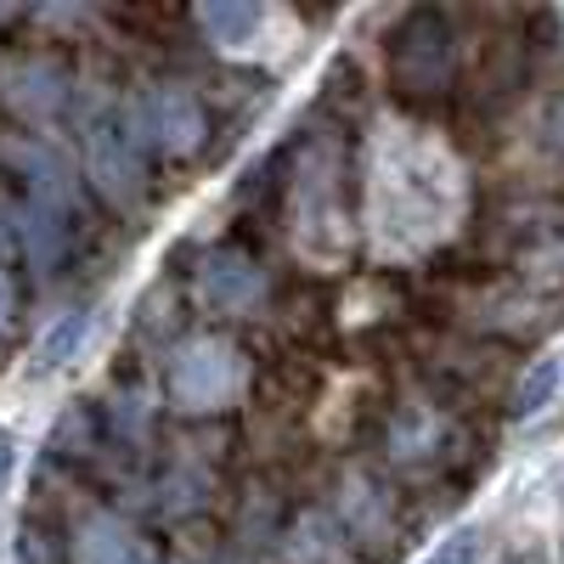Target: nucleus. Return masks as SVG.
I'll return each mask as SVG.
<instances>
[{"label":"nucleus","mask_w":564,"mask_h":564,"mask_svg":"<svg viewBox=\"0 0 564 564\" xmlns=\"http://www.w3.org/2000/svg\"><path fill=\"white\" fill-rule=\"evenodd\" d=\"M7 102L23 113V119H52L63 102H68V74L52 63V57H29V63H12L7 68Z\"/></svg>","instance_id":"7"},{"label":"nucleus","mask_w":564,"mask_h":564,"mask_svg":"<svg viewBox=\"0 0 564 564\" xmlns=\"http://www.w3.org/2000/svg\"><path fill=\"white\" fill-rule=\"evenodd\" d=\"M97 327V311H74L52 339H45V350H40V372H57L63 361H74V350L85 345V334Z\"/></svg>","instance_id":"11"},{"label":"nucleus","mask_w":564,"mask_h":564,"mask_svg":"<svg viewBox=\"0 0 564 564\" xmlns=\"http://www.w3.org/2000/svg\"><path fill=\"white\" fill-rule=\"evenodd\" d=\"M79 148H85V175L97 181V193L108 204H135L148 186V148L130 124V108H97L79 124Z\"/></svg>","instance_id":"1"},{"label":"nucleus","mask_w":564,"mask_h":564,"mask_svg":"<svg viewBox=\"0 0 564 564\" xmlns=\"http://www.w3.org/2000/svg\"><path fill=\"white\" fill-rule=\"evenodd\" d=\"M12 18H18V7H0V29H7Z\"/></svg>","instance_id":"18"},{"label":"nucleus","mask_w":564,"mask_h":564,"mask_svg":"<svg viewBox=\"0 0 564 564\" xmlns=\"http://www.w3.org/2000/svg\"><path fill=\"white\" fill-rule=\"evenodd\" d=\"M7 170L18 175V209H40L74 231H85V186L79 175L40 141H7Z\"/></svg>","instance_id":"3"},{"label":"nucleus","mask_w":564,"mask_h":564,"mask_svg":"<svg viewBox=\"0 0 564 564\" xmlns=\"http://www.w3.org/2000/svg\"><path fill=\"white\" fill-rule=\"evenodd\" d=\"M79 564H153V553L135 542V531L130 525H119V520H90L85 531H79Z\"/></svg>","instance_id":"8"},{"label":"nucleus","mask_w":564,"mask_h":564,"mask_svg":"<svg viewBox=\"0 0 564 564\" xmlns=\"http://www.w3.org/2000/svg\"><path fill=\"white\" fill-rule=\"evenodd\" d=\"M193 18H198V29H204L215 45H243V40L265 23V12L249 7V0H215V7H198Z\"/></svg>","instance_id":"9"},{"label":"nucleus","mask_w":564,"mask_h":564,"mask_svg":"<svg viewBox=\"0 0 564 564\" xmlns=\"http://www.w3.org/2000/svg\"><path fill=\"white\" fill-rule=\"evenodd\" d=\"M502 564H547V558H542V553H508Z\"/></svg>","instance_id":"17"},{"label":"nucleus","mask_w":564,"mask_h":564,"mask_svg":"<svg viewBox=\"0 0 564 564\" xmlns=\"http://www.w3.org/2000/svg\"><path fill=\"white\" fill-rule=\"evenodd\" d=\"M12 564H68V547L52 525H40V520H23L18 542H12Z\"/></svg>","instance_id":"10"},{"label":"nucleus","mask_w":564,"mask_h":564,"mask_svg":"<svg viewBox=\"0 0 564 564\" xmlns=\"http://www.w3.org/2000/svg\"><path fill=\"white\" fill-rule=\"evenodd\" d=\"M558 356H542L531 372H525V379H520V390H513V412H520V417H531L536 406H547L553 401V390H558Z\"/></svg>","instance_id":"12"},{"label":"nucleus","mask_w":564,"mask_h":564,"mask_svg":"<svg viewBox=\"0 0 564 564\" xmlns=\"http://www.w3.org/2000/svg\"><path fill=\"white\" fill-rule=\"evenodd\" d=\"M547 148L564 153V97H553V108H547Z\"/></svg>","instance_id":"15"},{"label":"nucleus","mask_w":564,"mask_h":564,"mask_svg":"<svg viewBox=\"0 0 564 564\" xmlns=\"http://www.w3.org/2000/svg\"><path fill=\"white\" fill-rule=\"evenodd\" d=\"M7 468H12V435L0 430V480H7Z\"/></svg>","instance_id":"16"},{"label":"nucleus","mask_w":564,"mask_h":564,"mask_svg":"<svg viewBox=\"0 0 564 564\" xmlns=\"http://www.w3.org/2000/svg\"><path fill=\"white\" fill-rule=\"evenodd\" d=\"M475 558H480V536H475V531H457V536H446L423 564H475Z\"/></svg>","instance_id":"14"},{"label":"nucleus","mask_w":564,"mask_h":564,"mask_svg":"<svg viewBox=\"0 0 564 564\" xmlns=\"http://www.w3.org/2000/svg\"><path fill=\"white\" fill-rule=\"evenodd\" d=\"M198 289H204V300L215 305V311H249L260 294H265V271L243 254V249H215V254H204V265H198Z\"/></svg>","instance_id":"6"},{"label":"nucleus","mask_w":564,"mask_h":564,"mask_svg":"<svg viewBox=\"0 0 564 564\" xmlns=\"http://www.w3.org/2000/svg\"><path fill=\"white\" fill-rule=\"evenodd\" d=\"M130 124L141 135V148H153L164 159H193L204 148V135H209V113H204V102L186 85L141 90L135 108H130Z\"/></svg>","instance_id":"4"},{"label":"nucleus","mask_w":564,"mask_h":564,"mask_svg":"<svg viewBox=\"0 0 564 564\" xmlns=\"http://www.w3.org/2000/svg\"><path fill=\"white\" fill-rule=\"evenodd\" d=\"M390 74L406 97H441L457 79V29L435 7H412L390 40Z\"/></svg>","instance_id":"2"},{"label":"nucleus","mask_w":564,"mask_h":564,"mask_svg":"<svg viewBox=\"0 0 564 564\" xmlns=\"http://www.w3.org/2000/svg\"><path fill=\"white\" fill-rule=\"evenodd\" d=\"M18 327V282H12V260H7V243H0V345L12 339Z\"/></svg>","instance_id":"13"},{"label":"nucleus","mask_w":564,"mask_h":564,"mask_svg":"<svg viewBox=\"0 0 564 564\" xmlns=\"http://www.w3.org/2000/svg\"><path fill=\"white\" fill-rule=\"evenodd\" d=\"M238 384H243V361L220 339H193V345H181L175 361H170V395L186 412L226 406L231 395H238Z\"/></svg>","instance_id":"5"}]
</instances>
